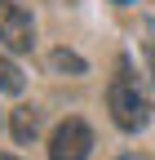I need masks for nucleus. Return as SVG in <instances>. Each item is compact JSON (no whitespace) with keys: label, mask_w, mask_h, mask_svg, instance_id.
<instances>
[{"label":"nucleus","mask_w":155,"mask_h":160,"mask_svg":"<svg viewBox=\"0 0 155 160\" xmlns=\"http://www.w3.org/2000/svg\"><path fill=\"white\" fill-rule=\"evenodd\" d=\"M106 107H111V120H115L124 133H138L146 120H151L146 98L138 93V85H133L129 58H120V62H115V80H111V89H106Z\"/></svg>","instance_id":"f257e3e1"},{"label":"nucleus","mask_w":155,"mask_h":160,"mask_svg":"<svg viewBox=\"0 0 155 160\" xmlns=\"http://www.w3.org/2000/svg\"><path fill=\"white\" fill-rule=\"evenodd\" d=\"M0 40L13 53H27L35 45V22H31L22 0H0Z\"/></svg>","instance_id":"f03ea898"},{"label":"nucleus","mask_w":155,"mask_h":160,"mask_svg":"<svg viewBox=\"0 0 155 160\" xmlns=\"http://www.w3.org/2000/svg\"><path fill=\"white\" fill-rule=\"evenodd\" d=\"M93 151V129L84 120H62L49 138V160H89Z\"/></svg>","instance_id":"7ed1b4c3"},{"label":"nucleus","mask_w":155,"mask_h":160,"mask_svg":"<svg viewBox=\"0 0 155 160\" xmlns=\"http://www.w3.org/2000/svg\"><path fill=\"white\" fill-rule=\"evenodd\" d=\"M35 133H40V111L35 107H18L13 111V138L18 142H31Z\"/></svg>","instance_id":"20e7f679"},{"label":"nucleus","mask_w":155,"mask_h":160,"mask_svg":"<svg viewBox=\"0 0 155 160\" xmlns=\"http://www.w3.org/2000/svg\"><path fill=\"white\" fill-rule=\"evenodd\" d=\"M22 85H27V80H22V71L13 67V58L0 53V93H22Z\"/></svg>","instance_id":"39448f33"},{"label":"nucleus","mask_w":155,"mask_h":160,"mask_svg":"<svg viewBox=\"0 0 155 160\" xmlns=\"http://www.w3.org/2000/svg\"><path fill=\"white\" fill-rule=\"evenodd\" d=\"M53 67L58 71H71V76H84V58L71 53V49H53Z\"/></svg>","instance_id":"423d86ee"},{"label":"nucleus","mask_w":155,"mask_h":160,"mask_svg":"<svg viewBox=\"0 0 155 160\" xmlns=\"http://www.w3.org/2000/svg\"><path fill=\"white\" fill-rule=\"evenodd\" d=\"M142 53H146V67H151V80H155V40H151V45H146Z\"/></svg>","instance_id":"0eeeda50"},{"label":"nucleus","mask_w":155,"mask_h":160,"mask_svg":"<svg viewBox=\"0 0 155 160\" xmlns=\"http://www.w3.org/2000/svg\"><path fill=\"white\" fill-rule=\"evenodd\" d=\"M115 5H138V0H115Z\"/></svg>","instance_id":"6e6552de"},{"label":"nucleus","mask_w":155,"mask_h":160,"mask_svg":"<svg viewBox=\"0 0 155 160\" xmlns=\"http://www.w3.org/2000/svg\"><path fill=\"white\" fill-rule=\"evenodd\" d=\"M120 160H142V156H120Z\"/></svg>","instance_id":"1a4fd4ad"},{"label":"nucleus","mask_w":155,"mask_h":160,"mask_svg":"<svg viewBox=\"0 0 155 160\" xmlns=\"http://www.w3.org/2000/svg\"><path fill=\"white\" fill-rule=\"evenodd\" d=\"M0 160H18V156H0Z\"/></svg>","instance_id":"9d476101"}]
</instances>
